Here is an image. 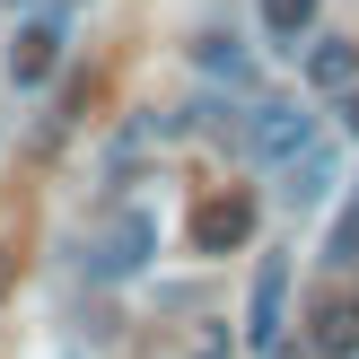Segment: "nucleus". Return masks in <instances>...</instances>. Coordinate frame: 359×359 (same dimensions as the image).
Instances as JSON below:
<instances>
[{"label": "nucleus", "instance_id": "nucleus-8", "mask_svg": "<svg viewBox=\"0 0 359 359\" xmlns=\"http://www.w3.org/2000/svg\"><path fill=\"white\" fill-rule=\"evenodd\" d=\"M316 27V0H263V35H272V44H290L298 53V35Z\"/></svg>", "mask_w": 359, "mask_h": 359}, {"label": "nucleus", "instance_id": "nucleus-1", "mask_svg": "<svg viewBox=\"0 0 359 359\" xmlns=\"http://www.w3.org/2000/svg\"><path fill=\"white\" fill-rule=\"evenodd\" d=\"M280 333H290V255L255 263V298H245V342L255 359H280Z\"/></svg>", "mask_w": 359, "mask_h": 359}, {"label": "nucleus", "instance_id": "nucleus-5", "mask_svg": "<svg viewBox=\"0 0 359 359\" xmlns=\"http://www.w3.org/2000/svg\"><path fill=\"white\" fill-rule=\"evenodd\" d=\"M53 62H62V27H53V18H27V27L9 35V79L18 88H44Z\"/></svg>", "mask_w": 359, "mask_h": 359}, {"label": "nucleus", "instance_id": "nucleus-7", "mask_svg": "<svg viewBox=\"0 0 359 359\" xmlns=\"http://www.w3.org/2000/svg\"><path fill=\"white\" fill-rule=\"evenodd\" d=\"M307 79H316V88H333V97H342V88H359V44L325 35V44L307 53Z\"/></svg>", "mask_w": 359, "mask_h": 359}, {"label": "nucleus", "instance_id": "nucleus-12", "mask_svg": "<svg viewBox=\"0 0 359 359\" xmlns=\"http://www.w3.org/2000/svg\"><path fill=\"white\" fill-rule=\"evenodd\" d=\"M0 298H9V255H0Z\"/></svg>", "mask_w": 359, "mask_h": 359}, {"label": "nucleus", "instance_id": "nucleus-6", "mask_svg": "<svg viewBox=\"0 0 359 359\" xmlns=\"http://www.w3.org/2000/svg\"><path fill=\"white\" fill-rule=\"evenodd\" d=\"M307 342L325 351V359H359V298H351V290L316 298V316H307Z\"/></svg>", "mask_w": 359, "mask_h": 359}, {"label": "nucleus", "instance_id": "nucleus-10", "mask_svg": "<svg viewBox=\"0 0 359 359\" xmlns=\"http://www.w3.org/2000/svg\"><path fill=\"white\" fill-rule=\"evenodd\" d=\"M325 263H359V210H342V228H333V245H325Z\"/></svg>", "mask_w": 359, "mask_h": 359}, {"label": "nucleus", "instance_id": "nucleus-3", "mask_svg": "<svg viewBox=\"0 0 359 359\" xmlns=\"http://www.w3.org/2000/svg\"><path fill=\"white\" fill-rule=\"evenodd\" d=\"M316 149V114L307 105H255V158H272V167H290V158Z\"/></svg>", "mask_w": 359, "mask_h": 359}, {"label": "nucleus", "instance_id": "nucleus-9", "mask_svg": "<svg viewBox=\"0 0 359 359\" xmlns=\"http://www.w3.org/2000/svg\"><path fill=\"white\" fill-rule=\"evenodd\" d=\"M333 184V158L325 149H307V158H290V202H316V193Z\"/></svg>", "mask_w": 359, "mask_h": 359}, {"label": "nucleus", "instance_id": "nucleus-4", "mask_svg": "<svg viewBox=\"0 0 359 359\" xmlns=\"http://www.w3.org/2000/svg\"><path fill=\"white\" fill-rule=\"evenodd\" d=\"M255 237V202L245 193H210L202 210H193V245L202 255H228V245H245Z\"/></svg>", "mask_w": 359, "mask_h": 359}, {"label": "nucleus", "instance_id": "nucleus-11", "mask_svg": "<svg viewBox=\"0 0 359 359\" xmlns=\"http://www.w3.org/2000/svg\"><path fill=\"white\" fill-rule=\"evenodd\" d=\"M342 123H351V140H359V88H342Z\"/></svg>", "mask_w": 359, "mask_h": 359}, {"label": "nucleus", "instance_id": "nucleus-13", "mask_svg": "<svg viewBox=\"0 0 359 359\" xmlns=\"http://www.w3.org/2000/svg\"><path fill=\"white\" fill-rule=\"evenodd\" d=\"M9 9H27V0H9Z\"/></svg>", "mask_w": 359, "mask_h": 359}, {"label": "nucleus", "instance_id": "nucleus-2", "mask_svg": "<svg viewBox=\"0 0 359 359\" xmlns=\"http://www.w3.org/2000/svg\"><path fill=\"white\" fill-rule=\"evenodd\" d=\"M149 245H158V228L140 219V210H114V219H105V237L88 245V272H97V280H123V272H140V263H149Z\"/></svg>", "mask_w": 359, "mask_h": 359}]
</instances>
